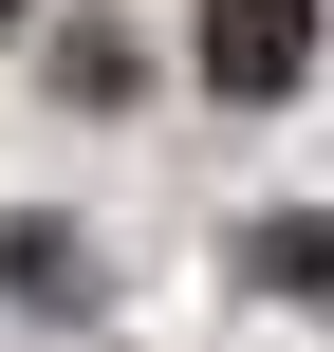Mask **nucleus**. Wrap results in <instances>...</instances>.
I'll return each mask as SVG.
<instances>
[{
	"label": "nucleus",
	"mask_w": 334,
	"mask_h": 352,
	"mask_svg": "<svg viewBox=\"0 0 334 352\" xmlns=\"http://www.w3.org/2000/svg\"><path fill=\"white\" fill-rule=\"evenodd\" d=\"M316 74V0H205V93L223 111H279Z\"/></svg>",
	"instance_id": "1"
},
{
	"label": "nucleus",
	"mask_w": 334,
	"mask_h": 352,
	"mask_svg": "<svg viewBox=\"0 0 334 352\" xmlns=\"http://www.w3.org/2000/svg\"><path fill=\"white\" fill-rule=\"evenodd\" d=\"M0 278H19L37 316H93V241H74V223H0Z\"/></svg>",
	"instance_id": "2"
},
{
	"label": "nucleus",
	"mask_w": 334,
	"mask_h": 352,
	"mask_svg": "<svg viewBox=\"0 0 334 352\" xmlns=\"http://www.w3.org/2000/svg\"><path fill=\"white\" fill-rule=\"evenodd\" d=\"M242 278H260V297H316V316H334V223H260V241H242Z\"/></svg>",
	"instance_id": "3"
},
{
	"label": "nucleus",
	"mask_w": 334,
	"mask_h": 352,
	"mask_svg": "<svg viewBox=\"0 0 334 352\" xmlns=\"http://www.w3.org/2000/svg\"><path fill=\"white\" fill-rule=\"evenodd\" d=\"M0 37H19V0H0Z\"/></svg>",
	"instance_id": "4"
}]
</instances>
